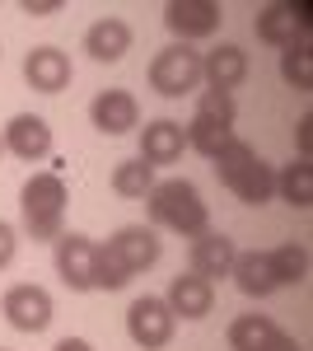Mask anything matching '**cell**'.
<instances>
[{"mask_svg":"<svg viewBox=\"0 0 313 351\" xmlns=\"http://www.w3.org/2000/svg\"><path fill=\"white\" fill-rule=\"evenodd\" d=\"M234 258H238V248L229 234H220V230H201L197 239L187 243V271H197L201 281H220V276H229L234 271Z\"/></svg>","mask_w":313,"mask_h":351,"instance_id":"obj_10","label":"cell"},{"mask_svg":"<svg viewBox=\"0 0 313 351\" xmlns=\"http://www.w3.org/2000/svg\"><path fill=\"white\" fill-rule=\"evenodd\" d=\"M225 188L234 192L243 206H266V202L276 197V169L262 160V155H253V160L243 164V169H238V173L229 178V183H225Z\"/></svg>","mask_w":313,"mask_h":351,"instance_id":"obj_18","label":"cell"},{"mask_svg":"<svg viewBox=\"0 0 313 351\" xmlns=\"http://www.w3.org/2000/svg\"><path fill=\"white\" fill-rule=\"evenodd\" d=\"M197 117H210V122H220V127H234V117H238L234 94H220V89H201V94H197Z\"/></svg>","mask_w":313,"mask_h":351,"instance_id":"obj_27","label":"cell"},{"mask_svg":"<svg viewBox=\"0 0 313 351\" xmlns=\"http://www.w3.org/2000/svg\"><path fill=\"white\" fill-rule=\"evenodd\" d=\"M173 328H178V319H173V309L164 304V295L131 300V309H127V337L136 342V347L164 351L168 342H173Z\"/></svg>","mask_w":313,"mask_h":351,"instance_id":"obj_5","label":"cell"},{"mask_svg":"<svg viewBox=\"0 0 313 351\" xmlns=\"http://www.w3.org/2000/svg\"><path fill=\"white\" fill-rule=\"evenodd\" d=\"M52 351H94V347H89L84 337H61V342H56Z\"/></svg>","mask_w":313,"mask_h":351,"instance_id":"obj_32","label":"cell"},{"mask_svg":"<svg viewBox=\"0 0 313 351\" xmlns=\"http://www.w3.org/2000/svg\"><path fill=\"white\" fill-rule=\"evenodd\" d=\"M155 183L159 178H155V169H150L145 160H122L117 169H112V192L127 197V202H145Z\"/></svg>","mask_w":313,"mask_h":351,"instance_id":"obj_21","label":"cell"},{"mask_svg":"<svg viewBox=\"0 0 313 351\" xmlns=\"http://www.w3.org/2000/svg\"><path fill=\"white\" fill-rule=\"evenodd\" d=\"M127 281H131V271L122 267V258L108 243H94V291H122Z\"/></svg>","mask_w":313,"mask_h":351,"instance_id":"obj_26","label":"cell"},{"mask_svg":"<svg viewBox=\"0 0 313 351\" xmlns=\"http://www.w3.org/2000/svg\"><path fill=\"white\" fill-rule=\"evenodd\" d=\"M131 43H136V33H131V24L117 19V14H103V19H94V24L84 28V52L94 56L99 66H117V61L131 52Z\"/></svg>","mask_w":313,"mask_h":351,"instance_id":"obj_15","label":"cell"},{"mask_svg":"<svg viewBox=\"0 0 313 351\" xmlns=\"http://www.w3.org/2000/svg\"><path fill=\"white\" fill-rule=\"evenodd\" d=\"M52 263H56V276L66 281V291L75 295H89L94 291V239L89 234H61L52 243Z\"/></svg>","mask_w":313,"mask_h":351,"instance_id":"obj_8","label":"cell"},{"mask_svg":"<svg viewBox=\"0 0 313 351\" xmlns=\"http://www.w3.org/2000/svg\"><path fill=\"white\" fill-rule=\"evenodd\" d=\"M253 28H258V38L266 43V47H299V43H309V28H313V5L309 0H276V5H262L258 19H253Z\"/></svg>","mask_w":313,"mask_h":351,"instance_id":"obj_4","label":"cell"},{"mask_svg":"<svg viewBox=\"0 0 313 351\" xmlns=\"http://www.w3.org/2000/svg\"><path fill=\"white\" fill-rule=\"evenodd\" d=\"M271 332H276L271 314H238L229 324V351H262Z\"/></svg>","mask_w":313,"mask_h":351,"instance_id":"obj_24","label":"cell"},{"mask_svg":"<svg viewBox=\"0 0 313 351\" xmlns=\"http://www.w3.org/2000/svg\"><path fill=\"white\" fill-rule=\"evenodd\" d=\"M108 248L122 258V267H127L131 276L150 271V267L159 263V253H164V243H159V230H150V225H122V230L108 239Z\"/></svg>","mask_w":313,"mask_h":351,"instance_id":"obj_14","label":"cell"},{"mask_svg":"<svg viewBox=\"0 0 313 351\" xmlns=\"http://www.w3.org/2000/svg\"><path fill=\"white\" fill-rule=\"evenodd\" d=\"M183 136H187V145H192L197 155L215 160V155L234 141V127H220V122H210V117H192V122L183 127Z\"/></svg>","mask_w":313,"mask_h":351,"instance_id":"obj_23","label":"cell"},{"mask_svg":"<svg viewBox=\"0 0 313 351\" xmlns=\"http://www.w3.org/2000/svg\"><path fill=\"white\" fill-rule=\"evenodd\" d=\"M0 351H5V347H0Z\"/></svg>","mask_w":313,"mask_h":351,"instance_id":"obj_34","label":"cell"},{"mask_svg":"<svg viewBox=\"0 0 313 351\" xmlns=\"http://www.w3.org/2000/svg\"><path fill=\"white\" fill-rule=\"evenodd\" d=\"M66 178L61 173H33L19 192V211H24V234L33 243H56L66 234Z\"/></svg>","mask_w":313,"mask_h":351,"instance_id":"obj_2","label":"cell"},{"mask_svg":"<svg viewBox=\"0 0 313 351\" xmlns=\"http://www.w3.org/2000/svg\"><path fill=\"white\" fill-rule=\"evenodd\" d=\"M14 253H19V230L10 220H0V271L14 263Z\"/></svg>","mask_w":313,"mask_h":351,"instance_id":"obj_28","label":"cell"},{"mask_svg":"<svg viewBox=\"0 0 313 351\" xmlns=\"http://www.w3.org/2000/svg\"><path fill=\"white\" fill-rule=\"evenodd\" d=\"M0 141H5V150H10L14 160H24V164H38V160L52 155V127H47V117H38V112H14V117L5 122Z\"/></svg>","mask_w":313,"mask_h":351,"instance_id":"obj_9","label":"cell"},{"mask_svg":"<svg viewBox=\"0 0 313 351\" xmlns=\"http://www.w3.org/2000/svg\"><path fill=\"white\" fill-rule=\"evenodd\" d=\"M229 276H234V286H238L248 300H266L271 291H276V276H271V263H266V253H262V248L238 253Z\"/></svg>","mask_w":313,"mask_h":351,"instance_id":"obj_19","label":"cell"},{"mask_svg":"<svg viewBox=\"0 0 313 351\" xmlns=\"http://www.w3.org/2000/svg\"><path fill=\"white\" fill-rule=\"evenodd\" d=\"M266 263H271V276H276V291L281 286H299L309 276V248L304 243H281V248L266 253Z\"/></svg>","mask_w":313,"mask_h":351,"instance_id":"obj_22","label":"cell"},{"mask_svg":"<svg viewBox=\"0 0 313 351\" xmlns=\"http://www.w3.org/2000/svg\"><path fill=\"white\" fill-rule=\"evenodd\" d=\"M276 197L290 202L295 211H309L313 206V164L309 160H295L276 173Z\"/></svg>","mask_w":313,"mask_h":351,"instance_id":"obj_20","label":"cell"},{"mask_svg":"<svg viewBox=\"0 0 313 351\" xmlns=\"http://www.w3.org/2000/svg\"><path fill=\"white\" fill-rule=\"evenodd\" d=\"M187 150V136H183V122H173V117H155V122H145L140 127V155L136 160H145L150 169H168V164H178Z\"/></svg>","mask_w":313,"mask_h":351,"instance_id":"obj_13","label":"cell"},{"mask_svg":"<svg viewBox=\"0 0 313 351\" xmlns=\"http://www.w3.org/2000/svg\"><path fill=\"white\" fill-rule=\"evenodd\" d=\"M201 80H206V89L234 94L238 84L248 80V52L238 43H220V47L201 52Z\"/></svg>","mask_w":313,"mask_h":351,"instance_id":"obj_16","label":"cell"},{"mask_svg":"<svg viewBox=\"0 0 313 351\" xmlns=\"http://www.w3.org/2000/svg\"><path fill=\"white\" fill-rule=\"evenodd\" d=\"M164 304L173 309V319L197 324V319H206L210 309H215V286H210V281H201L197 271H183V276H173V281H168Z\"/></svg>","mask_w":313,"mask_h":351,"instance_id":"obj_17","label":"cell"},{"mask_svg":"<svg viewBox=\"0 0 313 351\" xmlns=\"http://www.w3.org/2000/svg\"><path fill=\"white\" fill-rule=\"evenodd\" d=\"M145 216H150V230H168V234H183V239H197L201 230H210V206L187 178L155 183L145 197Z\"/></svg>","mask_w":313,"mask_h":351,"instance_id":"obj_1","label":"cell"},{"mask_svg":"<svg viewBox=\"0 0 313 351\" xmlns=\"http://www.w3.org/2000/svg\"><path fill=\"white\" fill-rule=\"evenodd\" d=\"M0 314H5V324L19 328V332H42V328L52 324L56 304H52V295H47L42 286L19 281V286H10V291L0 295Z\"/></svg>","mask_w":313,"mask_h":351,"instance_id":"obj_6","label":"cell"},{"mask_svg":"<svg viewBox=\"0 0 313 351\" xmlns=\"http://www.w3.org/2000/svg\"><path fill=\"white\" fill-rule=\"evenodd\" d=\"M262 351H304V342H299V337H290V332H281V328H276V332L266 337V347H262Z\"/></svg>","mask_w":313,"mask_h":351,"instance_id":"obj_31","label":"cell"},{"mask_svg":"<svg viewBox=\"0 0 313 351\" xmlns=\"http://www.w3.org/2000/svg\"><path fill=\"white\" fill-rule=\"evenodd\" d=\"M61 5L66 0H24L19 10H24L28 19H52V14H61Z\"/></svg>","mask_w":313,"mask_h":351,"instance_id":"obj_29","label":"cell"},{"mask_svg":"<svg viewBox=\"0 0 313 351\" xmlns=\"http://www.w3.org/2000/svg\"><path fill=\"white\" fill-rule=\"evenodd\" d=\"M0 155H5V141H0Z\"/></svg>","mask_w":313,"mask_h":351,"instance_id":"obj_33","label":"cell"},{"mask_svg":"<svg viewBox=\"0 0 313 351\" xmlns=\"http://www.w3.org/2000/svg\"><path fill=\"white\" fill-rule=\"evenodd\" d=\"M197 84H201V52L197 47H187V43L159 47L150 61V89L159 99H187V94H197Z\"/></svg>","mask_w":313,"mask_h":351,"instance_id":"obj_3","label":"cell"},{"mask_svg":"<svg viewBox=\"0 0 313 351\" xmlns=\"http://www.w3.org/2000/svg\"><path fill=\"white\" fill-rule=\"evenodd\" d=\"M295 141H299V160H309V150H313V112H304V117H299Z\"/></svg>","mask_w":313,"mask_h":351,"instance_id":"obj_30","label":"cell"},{"mask_svg":"<svg viewBox=\"0 0 313 351\" xmlns=\"http://www.w3.org/2000/svg\"><path fill=\"white\" fill-rule=\"evenodd\" d=\"M225 24V10L215 5V0H168L164 5V28L178 38V43H197V38H210V33H220Z\"/></svg>","mask_w":313,"mask_h":351,"instance_id":"obj_7","label":"cell"},{"mask_svg":"<svg viewBox=\"0 0 313 351\" xmlns=\"http://www.w3.org/2000/svg\"><path fill=\"white\" fill-rule=\"evenodd\" d=\"M281 80L290 89H299V94H309L313 89V47L309 43H299V47H286L281 52Z\"/></svg>","mask_w":313,"mask_h":351,"instance_id":"obj_25","label":"cell"},{"mask_svg":"<svg viewBox=\"0 0 313 351\" xmlns=\"http://www.w3.org/2000/svg\"><path fill=\"white\" fill-rule=\"evenodd\" d=\"M89 122L103 136H127L140 127V104L131 89H99L94 104H89Z\"/></svg>","mask_w":313,"mask_h":351,"instance_id":"obj_11","label":"cell"},{"mask_svg":"<svg viewBox=\"0 0 313 351\" xmlns=\"http://www.w3.org/2000/svg\"><path fill=\"white\" fill-rule=\"evenodd\" d=\"M71 56L61 52V47H28L24 52V80L28 89H38V94H61V89H71Z\"/></svg>","mask_w":313,"mask_h":351,"instance_id":"obj_12","label":"cell"}]
</instances>
